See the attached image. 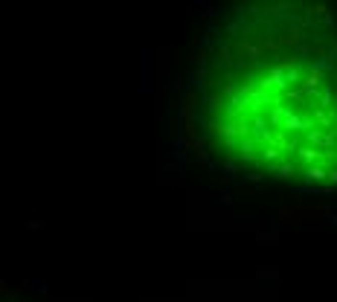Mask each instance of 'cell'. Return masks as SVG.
Masks as SVG:
<instances>
[{"instance_id":"obj_1","label":"cell","mask_w":337,"mask_h":302,"mask_svg":"<svg viewBox=\"0 0 337 302\" xmlns=\"http://www.w3.org/2000/svg\"><path fill=\"white\" fill-rule=\"evenodd\" d=\"M212 148L279 180L337 183V35L297 6L244 9L204 73Z\"/></svg>"}]
</instances>
